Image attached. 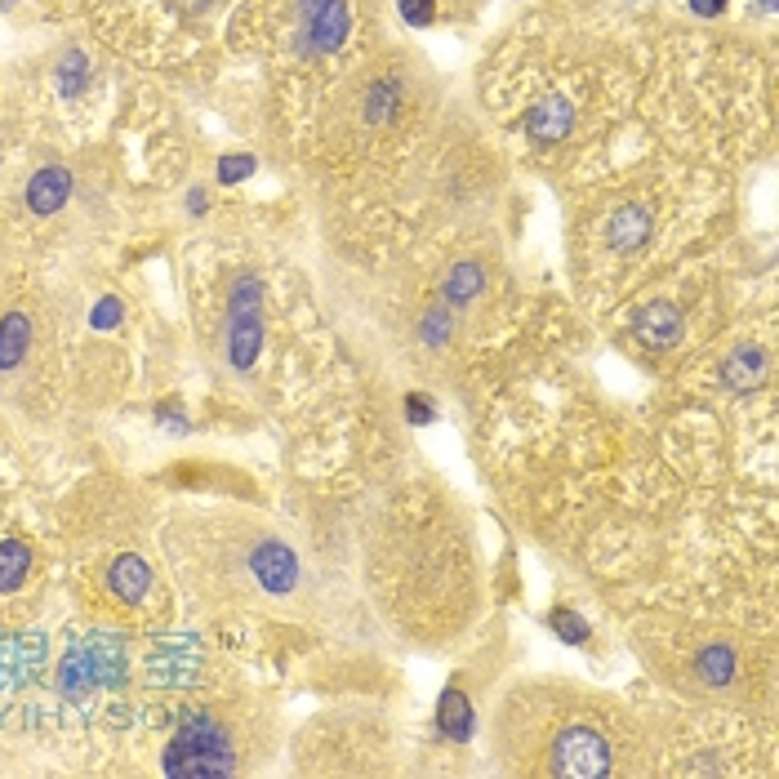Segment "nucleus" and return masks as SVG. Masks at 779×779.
I'll use <instances>...</instances> for the list:
<instances>
[{
  "instance_id": "dca6fc26",
  "label": "nucleus",
  "mask_w": 779,
  "mask_h": 779,
  "mask_svg": "<svg viewBox=\"0 0 779 779\" xmlns=\"http://www.w3.org/2000/svg\"><path fill=\"white\" fill-rule=\"evenodd\" d=\"M0 5H14V0H0Z\"/></svg>"
},
{
  "instance_id": "7ed1b4c3",
  "label": "nucleus",
  "mask_w": 779,
  "mask_h": 779,
  "mask_svg": "<svg viewBox=\"0 0 779 779\" xmlns=\"http://www.w3.org/2000/svg\"><path fill=\"white\" fill-rule=\"evenodd\" d=\"M67 192H72V179L63 170H41L27 183V205H32V214H54V210H63Z\"/></svg>"
},
{
  "instance_id": "2eb2a0df",
  "label": "nucleus",
  "mask_w": 779,
  "mask_h": 779,
  "mask_svg": "<svg viewBox=\"0 0 779 779\" xmlns=\"http://www.w3.org/2000/svg\"><path fill=\"white\" fill-rule=\"evenodd\" d=\"M722 5H726V0H695V9H699V14H717Z\"/></svg>"
},
{
  "instance_id": "20e7f679",
  "label": "nucleus",
  "mask_w": 779,
  "mask_h": 779,
  "mask_svg": "<svg viewBox=\"0 0 779 779\" xmlns=\"http://www.w3.org/2000/svg\"><path fill=\"white\" fill-rule=\"evenodd\" d=\"M147 584H152V575H147L143 557H116V566H112V593L116 597L138 606V601L147 597Z\"/></svg>"
},
{
  "instance_id": "6e6552de",
  "label": "nucleus",
  "mask_w": 779,
  "mask_h": 779,
  "mask_svg": "<svg viewBox=\"0 0 779 779\" xmlns=\"http://www.w3.org/2000/svg\"><path fill=\"white\" fill-rule=\"evenodd\" d=\"M642 236H646V219L637 210H624L615 223H610V241H615L619 250H637Z\"/></svg>"
},
{
  "instance_id": "f8f14e48",
  "label": "nucleus",
  "mask_w": 779,
  "mask_h": 779,
  "mask_svg": "<svg viewBox=\"0 0 779 779\" xmlns=\"http://www.w3.org/2000/svg\"><path fill=\"white\" fill-rule=\"evenodd\" d=\"M250 170H254V161H250V156H228V161L219 165V174H223L228 183H236L241 174H250Z\"/></svg>"
},
{
  "instance_id": "ddd939ff",
  "label": "nucleus",
  "mask_w": 779,
  "mask_h": 779,
  "mask_svg": "<svg viewBox=\"0 0 779 779\" xmlns=\"http://www.w3.org/2000/svg\"><path fill=\"white\" fill-rule=\"evenodd\" d=\"M557 628H561V633H575V637H584V624H579V619H570V615H557Z\"/></svg>"
},
{
  "instance_id": "f257e3e1",
  "label": "nucleus",
  "mask_w": 779,
  "mask_h": 779,
  "mask_svg": "<svg viewBox=\"0 0 779 779\" xmlns=\"http://www.w3.org/2000/svg\"><path fill=\"white\" fill-rule=\"evenodd\" d=\"M170 775H232V748L223 731L210 717H192L179 731L170 757H165Z\"/></svg>"
},
{
  "instance_id": "f03ea898",
  "label": "nucleus",
  "mask_w": 779,
  "mask_h": 779,
  "mask_svg": "<svg viewBox=\"0 0 779 779\" xmlns=\"http://www.w3.org/2000/svg\"><path fill=\"white\" fill-rule=\"evenodd\" d=\"M606 766H610L606 744H601V739H597L593 731L575 726V731H570L566 739H561L552 771H557V775H606Z\"/></svg>"
},
{
  "instance_id": "9b49d317",
  "label": "nucleus",
  "mask_w": 779,
  "mask_h": 779,
  "mask_svg": "<svg viewBox=\"0 0 779 779\" xmlns=\"http://www.w3.org/2000/svg\"><path fill=\"white\" fill-rule=\"evenodd\" d=\"M401 14H406L414 27H423L432 18V0H401Z\"/></svg>"
},
{
  "instance_id": "1a4fd4ad",
  "label": "nucleus",
  "mask_w": 779,
  "mask_h": 779,
  "mask_svg": "<svg viewBox=\"0 0 779 779\" xmlns=\"http://www.w3.org/2000/svg\"><path fill=\"white\" fill-rule=\"evenodd\" d=\"M677 334V321H673V308H664V303H655V308L646 312V321H642V339H650V343H659L664 348L668 339Z\"/></svg>"
},
{
  "instance_id": "423d86ee",
  "label": "nucleus",
  "mask_w": 779,
  "mask_h": 779,
  "mask_svg": "<svg viewBox=\"0 0 779 779\" xmlns=\"http://www.w3.org/2000/svg\"><path fill=\"white\" fill-rule=\"evenodd\" d=\"M27 566H32V557H27L23 544H14V539L0 544V588H14L27 575Z\"/></svg>"
},
{
  "instance_id": "4468645a",
  "label": "nucleus",
  "mask_w": 779,
  "mask_h": 779,
  "mask_svg": "<svg viewBox=\"0 0 779 779\" xmlns=\"http://www.w3.org/2000/svg\"><path fill=\"white\" fill-rule=\"evenodd\" d=\"M112 317H121V303H98V325H112Z\"/></svg>"
},
{
  "instance_id": "39448f33",
  "label": "nucleus",
  "mask_w": 779,
  "mask_h": 779,
  "mask_svg": "<svg viewBox=\"0 0 779 779\" xmlns=\"http://www.w3.org/2000/svg\"><path fill=\"white\" fill-rule=\"evenodd\" d=\"M27 339H32V325H27V317H5L0 321V370H14L18 361H23V352H27Z\"/></svg>"
},
{
  "instance_id": "0eeeda50",
  "label": "nucleus",
  "mask_w": 779,
  "mask_h": 779,
  "mask_svg": "<svg viewBox=\"0 0 779 779\" xmlns=\"http://www.w3.org/2000/svg\"><path fill=\"white\" fill-rule=\"evenodd\" d=\"M566 125H570V112H566V107H561V103H544V107L535 112V121H530V134H535V138H548V143H552V138L566 134Z\"/></svg>"
},
{
  "instance_id": "9d476101",
  "label": "nucleus",
  "mask_w": 779,
  "mask_h": 779,
  "mask_svg": "<svg viewBox=\"0 0 779 779\" xmlns=\"http://www.w3.org/2000/svg\"><path fill=\"white\" fill-rule=\"evenodd\" d=\"M441 726H446V735H455V739L468 735V726H472L468 699H459V695H446V699H441Z\"/></svg>"
}]
</instances>
